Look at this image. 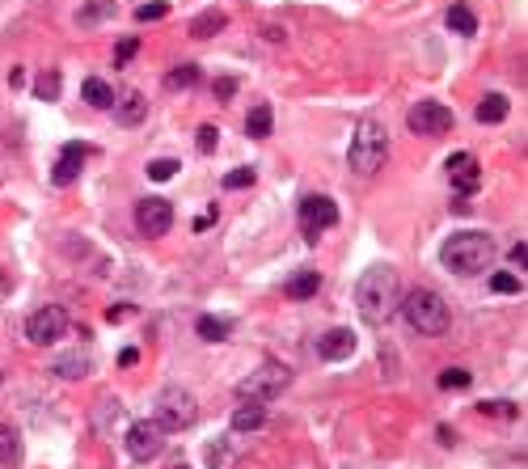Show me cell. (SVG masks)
Instances as JSON below:
<instances>
[{
	"mask_svg": "<svg viewBox=\"0 0 528 469\" xmlns=\"http://www.w3.org/2000/svg\"><path fill=\"white\" fill-rule=\"evenodd\" d=\"M355 305L368 326H385L401 305V279L393 266H368L355 283Z\"/></svg>",
	"mask_w": 528,
	"mask_h": 469,
	"instance_id": "cell-1",
	"label": "cell"
},
{
	"mask_svg": "<svg viewBox=\"0 0 528 469\" xmlns=\"http://www.w3.org/2000/svg\"><path fill=\"white\" fill-rule=\"evenodd\" d=\"M440 262L457 275H477V270H490L494 262V241L486 233H452L440 250Z\"/></svg>",
	"mask_w": 528,
	"mask_h": 469,
	"instance_id": "cell-2",
	"label": "cell"
},
{
	"mask_svg": "<svg viewBox=\"0 0 528 469\" xmlns=\"http://www.w3.org/2000/svg\"><path fill=\"white\" fill-rule=\"evenodd\" d=\"M397 313L406 317V326L418 330V334H444L448 330V301L436 292V288H414L401 296Z\"/></svg>",
	"mask_w": 528,
	"mask_h": 469,
	"instance_id": "cell-3",
	"label": "cell"
},
{
	"mask_svg": "<svg viewBox=\"0 0 528 469\" xmlns=\"http://www.w3.org/2000/svg\"><path fill=\"white\" fill-rule=\"evenodd\" d=\"M385 157H389V131L376 118H360L355 123V136H351V148H347L351 169L364 174V178H372L376 169L385 165Z\"/></svg>",
	"mask_w": 528,
	"mask_h": 469,
	"instance_id": "cell-4",
	"label": "cell"
},
{
	"mask_svg": "<svg viewBox=\"0 0 528 469\" xmlns=\"http://www.w3.org/2000/svg\"><path fill=\"white\" fill-rule=\"evenodd\" d=\"M292 385V368H284V364H262V368H254L249 377H241L237 381V398L241 402H275L279 393Z\"/></svg>",
	"mask_w": 528,
	"mask_h": 469,
	"instance_id": "cell-5",
	"label": "cell"
},
{
	"mask_svg": "<svg viewBox=\"0 0 528 469\" xmlns=\"http://www.w3.org/2000/svg\"><path fill=\"white\" fill-rule=\"evenodd\" d=\"M153 418H157L165 431H182V427H190L194 418H199V402H194V393H186L182 385H165V389L157 393Z\"/></svg>",
	"mask_w": 528,
	"mask_h": 469,
	"instance_id": "cell-6",
	"label": "cell"
},
{
	"mask_svg": "<svg viewBox=\"0 0 528 469\" xmlns=\"http://www.w3.org/2000/svg\"><path fill=\"white\" fill-rule=\"evenodd\" d=\"M334 225H338V207H334L330 194H309V199H300V233H305V241H317Z\"/></svg>",
	"mask_w": 528,
	"mask_h": 469,
	"instance_id": "cell-7",
	"label": "cell"
},
{
	"mask_svg": "<svg viewBox=\"0 0 528 469\" xmlns=\"http://www.w3.org/2000/svg\"><path fill=\"white\" fill-rule=\"evenodd\" d=\"M165 427L157 423V418H136V423L127 427V453L136 461H157L165 453Z\"/></svg>",
	"mask_w": 528,
	"mask_h": 469,
	"instance_id": "cell-8",
	"label": "cell"
},
{
	"mask_svg": "<svg viewBox=\"0 0 528 469\" xmlns=\"http://www.w3.org/2000/svg\"><path fill=\"white\" fill-rule=\"evenodd\" d=\"M64 330H68L64 305H42V309L30 313V322H26V338L38 342V347H51L55 338H64Z\"/></svg>",
	"mask_w": 528,
	"mask_h": 469,
	"instance_id": "cell-9",
	"label": "cell"
},
{
	"mask_svg": "<svg viewBox=\"0 0 528 469\" xmlns=\"http://www.w3.org/2000/svg\"><path fill=\"white\" fill-rule=\"evenodd\" d=\"M406 127L414 136H444L452 127V110L444 102H414L406 110Z\"/></svg>",
	"mask_w": 528,
	"mask_h": 469,
	"instance_id": "cell-10",
	"label": "cell"
},
{
	"mask_svg": "<svg viewBox=\"0 0 528 469\" xmlns=\"http://www.w3.org/2000/svg\"><path fill=\"white\" fill-rule=\"evenodd\" d=\"M136 229L144 233V237H165L169 229H173V203L169 199H140L136 203Z\"/></svg>",
	"mask_w": 528,
	"mask_h": 469,
	"instance_id": "cell-11",
	"label": "cell"
},
{
	"mask_svg": "<svg viewBox=\"0 0 528 469\" xmlns=\"http://www.w3.org/2000/svg\"><path fill=\"white\" fill-rule=\"evenodd\" d=\"M448 178L461 194H473L477 186H482V165H477L473 153H452L448 157Z\"/></svg>",
	"mask_w": 528,
	"mask_h": 469,
	"instance_id": "cell-12",
	"label": "cell"
},
{
	"mask_svg": "<svg viewBox=\"0 0 528 469\" xmlns=\"http://www.w3.org/2000/svg\"><path fill=\"white\" fill-rule=\"evenodd\" d=\"M85 153H89V148L77 144V140L64 144V148H60V161H55V169H51V182H55V186H72V182H77V178H81V165H85Z\"/></svg>",
	"mask_w": 528,
	"mask_h": 469,
	"instance_id": "cell-13",
	"label": "cell"
},
{
	"mask_svg": "<svg viewBox=\"0 0 528 469\" xmlns=\"http://www.w3.org/2000/svg\"><path fill=\"white\" fill-rule=\"evenodd\" d=\"M355 334H351V330H330V334H321L317 338V355L321 359H330V364H338V359H351V355H355Z\"/></svg>",
	"mask_w": 528,
	"mask_h": 469,
	"instance_id": "cell-14",
	"label": "cell"
},
{
	"mask_svg": "<svg viewBox=\"0 0 528 469\" xmlns=\"http://www.w3.org/2000/svg\"><path fill=\"white\" fill-rule=\"evenodd\" d=\"M114 114H118V123L123 127H136V123L148 114V102H144V93H123V102H114Z\"/></svg>",
	"mask_w": 528,
	"mask_h": 469,
	"instance_id": "cell-15",
	"label": "cell"
},
{
	"mask_svg": "<svg viewBox=\"0 0 528 469\" xmlns=\"http://www.w3.org/2000/svg\"><path fill=\"white\" fill-rule=\"evenodd\" d=\"M266 423V406L262 402H241L233 410V431H258Z\"/></svg>",
	"mask_w": 528,
	"mask_h": 469,
	"instance_id": "cell-16",
	"label": "cell"
},
{
	"mask_svg": "<svg viewBox=\"0 0 528 469\" xmlns=\"http://www.w3.org/2000/svg\"><path fill=\"white\" fill-rule=\"evenodd\" d=\"M271 123H275L271 102H258L254 110L245 114V136H249V140H266V136H271Z\"/></svg>",
	"mask_w": 528,
	"mask_h": 469,
	"instance_id": "cell-17",
	"label": "cell"
},
{
	"mask_svg": "<svg viewBox=\"0 0 528 469\" xmlns=\"http://www.w3.org/2000/svg\"><path fill=\"white\" fill-rule=\"evenodd\" d=\"M224 26H229V13H224V9H208V13H199V17L190 21V38H212V34H220Z\"/></svg>",
	"mask_w": 528,
	"mask_h": 469,
	"instance_id": "cell-18",
	"label": "cell"
},
{
	"mask_svg": "<svg viewBox=\"0 0 528 469\" xmlns=\"http://www.w3.org/2000/svg\"><path fill=\"white\" fill-rule=\"evenodd\" d=\"M81 97H85L93 110H110V106H114V89H110L102 77H89V81L81 85Z\"/></svg>",
	"mask_w": 528,
	"mask_h": 469,
	"instance_id": "cell-19",
	"label": "cell"
},
{
	"mask_svg": "<svg viewBox=\"0 0 528 469\" xmlns=\"http://www.w3.org/2000/svg\"><path fill=\"white\" fill-rule=\"evenodd\" d=\"M317 288H321V275H317V270H296L284 292L292 296V301H309V296H317Z\"/></svg>",
	"mask_w": 528,
	"mask_h": 469,
	"instance_id": "cell-20",
	"label": "cell"
},
{
	"mask_svg": "<svg viewBox=\"0 0 528 469\" xmlns=\"http://www.w3.org/2000/svg\"><path fill=\"white\" fill-rule=\"evenodd\" d=\"M507 110H512V102L503 93H486L482 102H477V123H503Z\"/></svg>",
	"mask_w": 528,
	"mask_h": 469,
	"instance_id": "cell-21",
	"label": "cell"
},
{
	"mask_svg": "<svg viewBox=\"0 0 528 469\" xmlns=\"http://www.w3.org/2000/svg\"><path fill=\"white\" fill-rule=\"evenodd\" d=\"M51 372L64 377V381H77V377L89 372V355H81V351H77V355H60V359L51 364Z\"/></svg>",
	"mask_w": 528,
	"mask_h": 469,
	"instance_id": "cell-22",
	"label": "cell"
},
{
	"mask_svg": "<svg viewBox=\"0 0 528 469\" xmlns=\"http://www.w3.org/2000/svg\"><path fill=\"white\" fill-rule=\"evenodd\" d=\"M60 89H64V77H60V68H47L42 77L34 81V93H38V102H60Z\"/></svg>",
	"mask_w": 528,
	"mask_h": 469,
	"instance_id": "cell-23",
	"label": "cell"
},
{
	"mask_svg": "<svg viewBox=\"0 0 528 469\" xmlns=\"http://www.w3.org/2000/svg\"><path fill=\"white\" fill-rule=\"evenodd\" d=\"M448 26L457 34H477V17H473V9L465 5V0H457V5L448 9Z\"/></svg>",
	"mask_w": 528,
	"mask_h": 469,
	"instance_id": "cell-24",
	"label": "cell"
},
{
	"mask_svg": "<svg viewBox=\"0 0 528 469\" xmlns=\"http://www.w3.org/2000/svg\"><path fill=\"white\" fill-rule=\"evenodd\" d=\"M114 13H118L114 0H89V5L77 13V21H81V26H97V21H106V17H114Z\"/></svg>",
	"mask_w": 528,
	"mask_h": 469,
	"instance_id": "cell-25",
	"label": "cell"
},
{
	"mask_svg": "<svg viewBox=\"0 0 528 469\" xmlns=\"http://www.w3.org/2000/svg\"><path fill=\"white\" fill-rule=\"evenodd\" d=\"M194 330H199V338H208V342H224V338H229V322H220V317H212V313L199 317Z\"/></svg>",
	"mask_w": 528,
	"mask_h": 469,
	"instance_id": "cell-26",
	"label": "cell"
},
{
	"mask_svg": "<svg viewBox=\"0 0 528 469\" xmlns=\"http://www.w3.org/2000/svg\"><path fill=\"white\" fill-rule=\"evenodd\" d=\"M21 461V440L13 427H0V465H17Z\"/></svg>",
	"mask_w": 528,
	"mask_h": 469,
	"instance_id": "cell-27",
	"label": "cell"
},
{
	"mask_svg": "<svg viewBox=\"0 0 528 469\" xmlns=\"http://www.w3.org/2000/svg\"><path fill=\"white\" fill-rule=\"evenodd\" d=\"M194 81H199V68H194V64H178V68H173L169 77H165V85H169V89H190Z\"/></svg>",
	"mask_w": 528,
	"mask_h": 469,
	"instance_id": "cell-28",
	"label": "cell"
},
{
	"mask_svg": "<svg viewBox=\"0 0 528 469\" xmlns=\"http://www.w3.org/2000/svg\"><path fill=\"white\" fill-rule=\"evenodd\" d=\"M473 372H465V368H444L440 372V389H469Z\"/></svg>",
	"mask_w": 528,
	"mask_h": 469,
	"instance_id": "cell-29",
	"label": "cell"
},
{
	"mask_svg": "<svg viewBox=\"0 0 528 469\" xmlns=\"http://www.w3.org/2000/svg\"><path fill=\"white\" fill-rule=\"evenodd\" d=\"M178 161H169V157H161V161H148V178H153V182H169L173 174H178Z\"/></svg>",
	"mask_w": 528,
	"mask_h": 469,
	"instance_id": "cell-30",
	"label": "cell"
},
{
	"mask_svg": "<svg viewBox=\"0 0 528 469\" xmlns=\"http://www.w3.org/2000/svg\"><path fill=\"white\" fill-rule=\"evenodd\" d=\"M490 288L503 292V296H512V292H520V275H512V270H494V275H490Z\"/></svg>",
	"mask_w": 528,
	"mask_h": 469,
	"instance_id": "cell-31",
	"label": "cell"
},
{
	"mask_svg": "<svg viewBox=\"0 0 528 469\" xmlns=\"http://www.w3.org/2000/svg\"><path fill=\"white\" fill-rule=\"evenodd\" d=\"M254 186V169H233V174H224V190H245Z\"/></svg>",
	"mask_w": 528,
	"mask_h": 469,
	"instance_id": "cell-32",
	"label": "cell"
},
{
	"mask_svg": "<svg viewBox=\"0 0 528 469\" xmlns=\"http://www.w3.org/2000/svg\"><path fill=\"white\" fill-rule=\"evenodd\" d=\"M165 13H169L165 0H153V5H140V9H136V21H161Z\"/></svg>",
	"mask_w": 528,
	"mask_h": 469,
	"instance_id": "cell-33",
	"label": "cell"
},
{
	"mask_svg": "<svg viewBox=\"0 0 528 469\" xmlns=\"http://www.w3.org/2000/svg\"><path fill=\"white\" fill-rule=\"evenodd\" d=\"M216 144H220V127L203 123V127H199V153H216Z\"/></svg>",
	"mask_w": 528,
	"mask_h": 469,
	"instance_id": "cell-34",
	"label": "cell"
},
{
	"mask_svg": "<svg viewBox=\"0 0 528 469\" xmlns=\"http://www.w3.org/2000/svg\"><path fill=\"white\" fill-rule=\"evenodd\" d=\"M136 47H140V38H131V34L123 38V42H118V51H114V68H123V64H127V60L136 55Z\"/></svg>",
	"mask_w": 528,
	"mask_h": 469,
	"instance_id": "cell-35",
	"label": "cell"
},
{
	"mask_svg": "<svg viewBox=\"0 0 528 469\" xmlns=\"http://www.w3.org/2000/svg\"><path fill=\"white\" fill-rule=\"evenodd\" d=\"M212 93H216V102H229V97L237 93V81H233V77H220V81L212 85Z\"/></svg>",
	"mask_w": 528,
	"mask_h": 469,
	"instance_id": "cell-36",
	"label": "cell"
},
{
	"mask_svg": "<svg viewBox=\"0 0 528 469\" xmlns=\"http://www.w3.org/2000/svg\"><path fill=\"white\" fill-rule=\"evenodd\" d=\"M507 258H512V266H520V270H524V262H528V245H524V241H516Z\"/></svg>",
	"mask_w": 528,
	"mask_h": 469,
	"instance_id": "cell-37",
	"label": "cell"
},
{
	"mask_svg": "<svg viewBox=\"0 0 528 469\" xmlns=\"http://www.w3.org/2000/svg\"><path fill=\"white\" fill-rule=\"evenodd\" d=\"M262 30H266V38H271V42H284V38H288V30H279V26H271V21H266Z\"/></svg>",
	"mask_w": 528,
	"mask_h": 469,
	"instance_id": "cell-38",
	"label": "cell"
},
{
	"mask_svg": "<svg viewBox=\"0 0 528 469\" xmlns=\"http://www.w3.org/2000/svg\"><path fill=\"white\" fill-rule=\"evenodd\" d=\"M136 359H140V351H136V347H127V351H123V355H118V364H123V368H131Z\"/></svg>",
	"mask_w": 528,
	"mask_h": 469,
	"instance_id": "cell-39",
	"label": "cell"
},
{
	"mask_svg": "<svg viewBox=\"0 0 528 469\" xmlns=\"http://www.w3.org/2000/svg\"><path fill=\"white\" fill-rule=\"evenodd\" d=\"M212 225H216V212H208V216H199V220H194V229H199V233L212 229Z\"/></svg>",
	"mask_w": 528,
	"mask_h": 469,
	"instance_id": "cell-40",
	"label": "cell"
},
{
	"mask_svg": "<svg viewBox=\"0 0 528 469\" xmlns=\"http://www.w3.org/2000/svg\"><path fill=\"white\" fill-rule=\"evenodd\" d=\"M440 444H448V448H452V444H457V431H452V427H440Z\"/></svg>",
	"mask_w": 528,
	"mask_h": 469,
	"instance_id": "cell-41",
	"label": "cell"
},
{
	"mask_svg": "<svg viewBox=\"0 0 528 469\" xmlns=\"http://www.w3.org/2000/svg\"><path fill=\"white\" fill-rule=\"evenodd\" d=\"M452 212H457V216H469V199H465V194H461L457 203H452Z\"/></svg>",
	"mask_w": 528,
	"mask_h": 469,
	"instance_id": "cell-42",
	"label": "cell"
},
{
	"mask_svg": "<svg viewBox=\"0 0 528 469\" xmlns=\"http://www.w3.org/2000/svg\"><path fill=\"white\" fill-rule=\"evenodd\" d=\"M178 469H186V465H178Z\"/></svg>",
	"mask_w": 528,
	"mask_h": 469,
	"instance_id": "cell-43",
	"label": "cell"
}]
</instances>
